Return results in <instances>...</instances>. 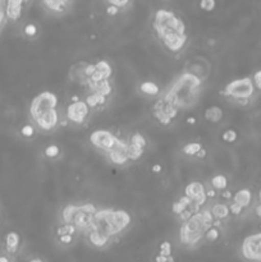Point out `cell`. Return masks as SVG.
Masks as SVG:
<instances>
[{
    "instance_id": "6da1fadb",
    "label": "cell",
    "mask_w": 261,
    "mask_h": 262,
    "mask_svg": "<svg viewBox=\"0 0 261 262\" xmlns=\"http://www.w3.org/2000/svg\"><path fill=\"white\" fill-rule=\"evenodd\" d=\"M153 31L160 44L172 54H178L188 42L186 23L169 9H158L153 16Z\"/></svg>"
},
{
    "instance_id": "7a4b0ae2",
    "label": "cell",
    "mask_w": 261,
    "mask_h": 262,
    "mask_svg": "<svg viewBox=\"0 0 261 262\" xmlns=\"http://www.w3.org/2000/svg\"><path fill=\"white\" fill-rule=\"evenodd\" d=\"M59 99L52 91H42L32 99L30 104V117L39 130L52 133L59 127Z\"/></svg>"
},
{
    "instance_id": "3957f363",
    "label": "cell",
    "mask_w": 261,
    "mask_h": 262,
    "mask_svg": "<svg viewBox=\"0 0 261 262\" xmlns=\"http://www.w3.org/2000/svg\"><path fill=\"white\" fill-rule=\"evenodd\" d=\"M202 81L192 73L183 72L172 82L164 94L181 110H188L197 104L201 95Z\"/></svg>"
},
{
    "instance_id": "277c9868",
    "label": "cell",
    "mask_w": 261,
    "mask_h": 262,
    "mask_svg": "<svg viewBox=\"0 0 261 262\" xmlns=\"http://www.w3.org/2000/svg\"><path fill=\"white\" fill-rule=\"evenodd\" d=\"M132 224V218L126 210L121 208H98L90 230H95L103 235L114 239L127 230ZM87 229V230H88Z\"/></svg>"
},
{
    "instance_id": "5b68a950",
    "label": "cell",
    "mask_w": 261,
    "mask_h": 262,
    "mask_svg": "<svg viewBox=\"0 0 261 262\" xmlns=\"http://www.w3.org/2000/svg\"><path fill=\"white\" fill-rule=\"evenodd\" d=\"M214 221L215 219L210 208L195 213L191 218L182 223L181 229H179L181 243L189 248L199 246L204 241L205 231L214 224Z\"/></svg>"
},
{
    "instance_id": "8992f818",
    "label": "cell",
    "mask_w": 261,
    "mask_h": 262,
    "mask_svg": "<svg viewBox=\"0 0 261 262\" xmlns=\"http://www.w3.org/2000/svg\"><path fill=\"white\" fill-rule=\"evenodd\" d=\"M98 208V206L93 203H82V205L69 203L60 211V220L62 223L72 224L73 226H76L78 233H85L90 228Z\"/></svg>"
},
{
    "instance_id": "52a82bcc",
    "label": "cell",
    "mask_w": 261,
    "mask_h": 262,
    "mask_svg": "<svg viewBox=\"0 0 261 262\" xmlns=\"http://www.w3.org/2000/svg\"><path fill=\"white\" fill-rule=\"evenodd\" d=\"M255 91L256 89L255 85H253L252 77H243L227 83L224 86V89L220 91V94L224 97L232 100L234 104L246 107L251 97L255 95Z\"/></svg>"
},
{
    "instance_id": "ba28073f",
    "label": "cell",
    "mask_w": 261,
    "mask_h": 262,
    "mask_svg": "<svg viewBox=\"0 0 261 262\" xmlns=\"http://www.w3.org/2000/svg\"><path fill=\"white\" fill-rule=\"evenodd\" d=\"M93 112L86 100L83 99L82 95L76 94L69 97V101L67 102L64 108V119L67 120L68 124H72L75 127H82L90 120L91 115Z\"/></svg>"
},
{
    "instance_id": "9c48e42d",
    "label": "cell",
    "mask_w": 261,
    "mask_h": 262,
    "mask_svg": "<svg viewBox=\"0 0 261 262\" xmlns=\"http://www.w3.org/2000/svg\"><path fill=\"white\" fill-rule=\"evenodd\" d=\"M179 113H181V109L164 92L159 95L158 100L153 107L154 118L163 127H169L178 118Z\"/></svg>"
},
{
    "instance_id": "30bf717a",
    "label": "cell",
    "mask_w": 261,
    "mask_h": 262,
    "mask_svg": "<svg viewBox=\"0 0 261 262\" xmlns=\"http://www.w3.org/2000/svg\"><path fill=\"white\" fill-rule=\"evenodd\" d=\"M90 143L96 148V150L101 151L104 155L110 152L111 150L121 145L124 140L119 138L115 133L108 129H96L90 135Z\"/></svg>"
},
{
    "instance_id": "8fae6325",
    "label": "cell",
    "mask_w": 261,
    "mask_h": 262,
    "mask_svg": "<svg viewBox=\"0 0 261 262\" xmlns=\"http://www.w3.org/2000/svg\"><path fill=\"white\" fill-rule=\"evenodd\" d=\"M243 258L250 261H261V231L246 237L241 246Z\"/></svg>"
},
{
    "instance_id": "7c38bea8",
    "label": "cell",
    "mask_w": 261,
    "mask_h": 262,
    "mask_svg": "<svg viewBox=\"0 0 261 262\" xmlns=\"http://www.w3.org/2000/svg\"><path fill=\"white\" fill-rule=\"evenodd\" d=\"M184 70L197 75V77L204 82V81H206L207 78L210 77V74H211L212 67L206 58L195 57L194 59L188 60V62L186 63V65H184Z\"/></svg>"
},
{
    "instance_id": "4fadbf2b",
    "label": "cell",
    "mask_w": 261,
    "mask_h": 262,
    "mask_svg": "<svg viewBox=\"0 0 261 262\" xmlns=\"http://www.w3.org/2000/svg\"><path fill=\"white\" fill-rule=\"evenodd\" d=\"M87 63L88 62H77L68 70V80H69V82L76 86H80L82 89L87 87L88 82H90V77H88L87 72H86Z\"/></svg>"
},
{
    "instance_id": "5bb4252c",
    "label": "cell",
    "mask_w": 261,
    "mask_h": 262,
    "mask_svg": "<svg viewBox=\"0 0 261 262\" xmlns=\"http://www.w3.org/2000/svg\"><path fill=\"white\" fill-rule=\"evenodd\" d=\"M184 195L191 198V200H194L195 203L199 205L200 207H204L207 203V201H209L205 185L201 182H196V180L188 183L186 186V188H184Z\"/></svg>"
},
{
    "instance_id": "9a60e30c",
    "label": "cell",
    "mask_w": 261,
    "mask_h": 262,
    "mask_svg": "<svg viewBox=\"0 0 261 262\" xmlns=\"http://www.w3.org/2000/svg\"><path fill=\"white\" fill-rule=\"evenodd\" d=\"M81 95V94H80ZM83 99L88 104L93 113H99L105 110L110 104V97L105 96V95L100 94V92L91 91V90H85V95H82Z\"/></svg>"
},
{
    "instance_id": "2e32d148",
    "label": "cell",
    "mask_w": 261,
    "mask_h": 262,
    "mask_svg": "<svg viewBox=\"0 0 261 262\" xmlns=\"http://www.w3.org/2000/svg\"><path fill=\"white\" fill-rule=\"evenodd\" d=\"M128 141L124 140L121 145L116 146L114 150H111L110 152L106 153V159L115 166L123 168V166L128 165V164L131 163V160H129L128 158Z\"/></svg>"
},
{
    "instance_id": "e0dca14e",
    "label": "cell",
    "mask_w": 261,
    "mask_h": 262,
    "mask_svg": "<svg viewBox=\"0 0 261 262\" xmlns=\"http://www.w3.org/2000/svg\"><path fill=\"white\" fill-rule=\"evenodd\" d=\"M4 11H6L7 19L17 22L23 16V9L27 6L25 0H4Z\"/></svg>"
},
{
    "instance_id": "ac0fdd59",
    "label": "cell",
    "mask_w": 261,
    "mask_h": 262,
    "mask_svg": "<svg viewBox=\"0 0 261 262\" xmlns=\"http://www.w3.org/2000/svg\"><path fill=\"white\" fill-rule=\"evenodd\" d=\"M114 75V67L111 62L106 59H101L95 62V70L92 75L90 77L91 82H99L101 80H109L113 78Z\"/></svg>"
},
{
    "instance_id": "d6986e66",
    "label": "cell",
    "mask_w": 261,
    "mask_h": 262,
    "mask_svg": "<svg viewBox=\"0 0 261 262\" xmlns=\"http://www.w3.org/2000/svg\"><path fill=\"white\" fill-rule=\"evenodd\" d=\"M73 3V0H41L42 8L50 14L60 16L64 14L69 9V6Z\"/></svg>"
},
{
    "instance_id": "ffe728a7",
    "label": "cell",
    "mask_w": 261,
    "mask_h": 262,
    "mask_svg": "<svg viewBox=\"0 0 261 262\" xmlns=\"http://www.w3.org/2000/svg\"><path fill=\"white\" fill-rule=\"evenodd\" d=\"M19 246H21V235L17 231H9L4 237V248L7 253L14 254L18 252Z\"/></svg>"
},
{
    "instance_id": "44dd1931",
    "label": "cell",
    "mask_w": 261,
    "mask_h": 262,
    "mask_svg": "<svg viewBox=\"0 0 261 262\" xmlns=\"http://www.w3.org/2000/svg\"><path fill=\"white\" fill-rule=\"evenodd\" d=\"M210 211H211L215 220H227L230 215L229 205L225 202H222V201H217L215 203H212V206L210 207Z\"/></svg>"
},
{
    "instance_id": "7402d4cb",
    "label": "cell",
    "mask_w": 261,
    "mask_h": 262,
    "mask_svg": "<svg viewBox=\"0 0 261 262\" xmlns=\"http://www.w3.org/2000/svg\"><path fill=\"white\" fill-rule=\"evenodd\" d=\"M138 90H140L141 94L148 97H158L161 94L160 86L154 82V81H144L138 86Z\"/></svg>"
},
{
    "instance_id": "603a6c76",
    "label": "cell",
    "mask_w": 261,
    "mask_h": 262,
    "mask_svg": "<svg viewBox=\"0 0 261 262\" xmlns=\"http://www.w3.org/2000/svg\"><path fill=\"white\" fill-rule=\"evenodd\" d=\"M252 192L248 188H242V190H238L237 192L233 193L232 201L246 208L252 203Z\"/></svg>"
},
{
    "instance_id": "cb8c5ba5",
    "label": "cell",
    "mask_w": 261,
    "mask_h": 262,
    "mask_svg": "<svg viewBox=\"0 0 261 262\" xmlns=\"http://www.w3.org/2000/svg\"><path fill=\"white\" fill-rule=\"evenodd\" d=\"M223 117H224L223 109L220 107H218V105L209 107L204 112V119L207 123H211V124H218V123L222 122Z\"/></svg>"
},
{
    "instance_id": "d4e9b609",
    "label": "cell",
    "mask_w": 261,
    "mask_h": 262,
    "mask_svg": "<svg viewBox=\"0 0 261 262\" xmlns=\"http://www.w3.org/2000/svg\"><path fill=\"white\" fill-rule=\"evenodd\" d=\"M210 185H211V187L214 188L217 192H222V191L228 188L229 180H228V178L225 177L224 174H217V175H214V177L210 179Z\"/></svg>"
},
{
    "instance_id": "484cf974",
    "label": "cell",
    "mask_w": 261,
    "mask_h": 262,
    "mask_svg": "<svg viewBox=\"0 0 261 262\" xmlns=\"http://www.w3.org/2000/svg\"><path fill=\"white\" fill-rule=\"evenodd\" d=\"M204 148L201 142H197V141H192V142L186 143V145L182 147V153L187 158H196V155L199 153V151Z\"/></svg>"
},
{
    "instance_id": "4316f807",
    "label": "cell",
    "mask_w": 261,
    "mask_h": 262,
    "mask_svg": "<svg viewBox=\"0 0 261 262\" xmlns=\"http://www.w3.org/2000/svg\"><path fill=\"white\" fill-rule=\"evenodd\" d=\"M222 237V229L220 226H217L212 224L210 228H207V230L205 231L204 234V241L207 242V243H215L218 242Z\"/></svg>"
},
{
    "instance_id": "83f0119b",
    "label": "cell",
    "mask_w": 261,
    "mask_h": 262,
    "mask_svg": "<svg viewBox=\"0 0 261 262\" xmlns=\"http://www.w3.org/2000/svg\"><path fill=\"white\" fill-rule=\"evenodd\" d=\"M128 141L132 143V145L138 146V147H141V148H145V150L148 148V146H149L148 138H146L141 132H133L132 135L129 136Z\"/></svg>"
},
{
    "instance_id": "f1b7e54d",
    "label": "cell",
    "mask_w": 261,
    "mask_h": 262,
    "mask_svg": "<svg viewBox=\"0 0 261 262\" xmlns=\"http://www.w3.org/2000/svg\"><path fill=\"white\" fill-rule=\"evenodd\" d=\"M76 238H77V234L69 233V231H65V233H59L57 234V239L59 242V244L64 247H70L76 243Z\"/></svg>"
},
{
    "instance_id": "f546056e",
    "label": "cell",
    "mask_w": 261,
    "mask_h": 262,
    "mask_svg": "<svg viewBox=\"0 0 261 262\" xmlns=\"http://www.w3.org/2000/svg\"><path fill=\"white\" fill-rule=\"evenodd\" d=\"M128 142H129V141H128ZM145 151H146L145 148H141V147H138V146L132 145V143L129 142V145H128V158H129V160H131V163L140 160V159L144 156V153H145Z\"/></svg>"
},
{
    "instance_id": "4dcf8cb0",
    "label": "cell",
    "mask_w": 261,
    "mask_h": 262,
    "mask_svg": "<svg viewBox=\"0 0 261 262\" xmlns=\"http://www.w3.org/2000/svg\"><path fill=\"white\" fill-rule=\"evenodd\" d=\"M36 129H37V128L35 127V124L27 123V124L22 125L21 129H19V133H21V136L23 138H27V140H30V138L35 137V135H36Z\"/></svg>"
},
{
    "instance_id": "1f68e13d",
    "label": "cell",
    "mask_w": 261,
    "mask_h": 262,
    "mask_svg": "<svg viewBox=\"0 0 261 262\" xmlns=\"http://www.w3.org/2000/svg\"><path fill=\"white\" fill-rule=\"evenodd\" d=\"M44 155L46 156L48 159L55 160V159H58L60 156V147L58 145H54V143H52V145H49V146H46V147H45Z\"/></svg>"
},
{
    "instance_id": "d6a6232c",
    "label": "cell",
    "mask_w": 261,
    "mask_h": 262,
    "mask_svg": "<svg viewBox=\"0 0 261 262\" xmlns=\"http://www.w3.org/2000/svg\"><path fill=\"white\" fill-rule=\"evenodd\" d=\"M222 140L224 141L225 143H234L235 141L238 140L237 130L232 129V128H230V129L224 130V132H223V135H222Z\"/></svg>"
},
{
    "instance_id": "836d02e7",
    "label": "cell",
    "mask_w": 261,
    "mask_h": 262,
    "mask_svg": "<svg viewBox=\"0 0 261 262\" xmlns=\"http://www.w3.org/2000/svg\"><path fill=\"white\" fill-rule=\"evenodd\" d=\"M23 35L29 39H34L39 35V29H37L36 24L34 23H29L23 27Z\"/></svg>"
},
{
    "instance_id": "e575fe53",
    "label": "cell",
    "mask_w": 261,
    "mask_h": 262,
    "mask_svg": "<svg viewBox=\"0 0 261 262\" xmlns=\"http://www.w3.org/2000/svg\"><path fill=\"white\" fill-rule=\"evenodd\" d=\"M200 8L210 13L217 8V0H200Z\"/></svg>"
},
{
    "instance_id": "d590c367",
    "label": "cell",
    "mask_w": 261,
    "mask_h": 262,
    "mask_svg": "<svg viewBox=\"0 0 261 262\" xmlns=\"http://www.w3.org/2000/svg\"><path fill=\"white\" fill-rule=\"evenodd\" d=\"M106 3V6H114L118 7L119 9H126L128 8L129 4H131V0H104Z\"/></svg>"
},
{
    "instance_id": "8d00e7d4",
    "label": "cell",
    "mask_w": 261,
    "mask_h": 262,
    "mask_svg": "<svg viewBox=\"0 0 261 262\" xmlns=\"http://www.w3.org/2000/svg\"><path fill=\"white\" fill-rule=\"evenodd\" d=\"M243 210H245V208H243L242 206L238 205V203H235V202H233V201L229 203L230 215H233V216H240L241 214L243 213Z\"/></svg>"
},
{
    "instance_id": "74e56055",
    "label": "cell",
    "mask_w": 261,
    "mask_h": 262,
    "mask_svg": "<svg viewBox=\"0 0 261 262\" xmlns=\"http://www.w3.org/2000/svg\"><path fill=\"white\" fill-rule=\"evenodd\" d=\"M159 253L164 256H171L172 254V244L171 242H163L159 247Z\"/></svg>"
},
{
    "instance_id": "f35d334b",
    "label": "cell",
    "mask_w": 261,
    "mask_h": 262,
    "mask_svg": "<svg viewBox=\"0 0 261 262\" xmlns=\"http://www.w3.org/2000/svg\"><path fill=\"white\" fill-rule=\"evenodd\" d=\"M252 81H253V85H255V89L257 91H261V69L256 70L252 75Z\"/></svg>"
},
{
    "instance_id": "ab89813d",
    "label": "cell",
    "mask_w": 261,
    "mask_h": 262,
    "mask_svg": "<svg viewBox=\"0 0 261 262\" xmlns=\"http://www.w3.org/2000/svg\"><path fill=\"white\" fill-rule=\"evenodd\" d=\"M122 12V9H119L118 7H114V6H106L105 9V13L108 17H116L119 13Z\"/></svg>"
},
{
    "instance_id": "60d3db41",
    "label": "cell",
    "mask_w": 261,
    "mask_h": 262,
    "mask_svg": "<svg viewBox=\"0 0 261 262\" xmlns=\"http://www.w3.org/2000/svg\"><path fill=\"white\" fill-rule=\"evenodd\" d=\"M154 259H155L156 262H173L176 258H174L172 254L171 256H164V254L158 253L155 257H154Z\"/></svg>"
},
{
    "instance_id": "b9f144b4",
    "label": "cell",
    "mask_w": 261,
    "mask_h": 262,
    "mask_svg": "<svg viewBox=\"0 0 261 262\" xmlns=\"http://www.w3.org/2000/svg\"><path fill=\"white\" fill-rule=\"evenodd\" d=\"M220 197H222L223 201H232L233 193L230 192V191H228V188H227V190H224L220 192Z\"/></svg>"
},
{
    "instance_id": "7bdbcfd3",
    "label": "cell",
    "mask_w": 261,
    "mask_h": 262,
    "mask_svg": "<svg viewBox=\"0 0 261 262\" xmlns=\"http://www.w3.org/2000/svg\"><path fill=\"white\" fill-rule=\"evenodd\" d=\"M151 173L154 174H161L163 173V165L160 163H155L151 166Z\"/></svg>"
},
{
    "instance_id": "ee69618b",
    "label": "cell",
    "mask_w": 261,
    "mask_h": 262,
    "mask_svg": "<svg viewBox=\"0 0 261 262\" xmlns=\"http://www.w3.org/2000/svg\"><path fill=\"white\" fill-rule=\"evenodd\" d=\"M7 21V14H6V11H4V7H0V29H2V26H3L4 23H6Z\"/></svg>"
},
{
    "instance_id": "f6af8a7d",
    "label": "cell",
    "mask_w": 261,
    "mask_h": 262,
    "mask_svg": "<svg viewBox=\"0 0 261 262\" xmlns=\"http://www.w3.org/2000/svg\"><path fill=\"white\" fill-rule=\"evenodd\" d=\"M206 156H207V151H206V148H201V150L199 151V153H197L196 155V158L199 159V160H205V159H206Z\"/></svg>"
},
{
    "instance_id": "bcb514c9",
    "label": "cell",
    "mask_w": 261,
    "mask_h": 262,
    "mask_svg": "<svg viewBox=\"0 0 261 262\" xmlns=\"http://www.w3.org/2000/svg\"><path fill=\"white\" fill-rule=\"evenodd\" d=\"M196 122H197V119L195 117H188L186 119V123L188 125H195V124H196Z\"/></svg>"
},
{
    "instance_id": "7dc6e473",
    "label": "cell",
    "mask_w": 261,
    "mask_h": 262,
    "mask_svg": "<svg viewBox=\"0 0 261 262\" xmlns=\"http://www.w3.org/2000/svg\"><path fill=\"white\" fill-rule=\"evenodd\" d=\"M255 214L257 218L261 219V203L260 202H258V205L255 207Z\"/></svg>"
},
{
    "instance_id": "c3c4849f",
    "label": "cell",
    "mask_w": 261,
    "mask_h": 262,
    "mask_svg": "<svg viewBox=\"0 0 261 262\" xmlns=\"http://www.w3.org/2000/svg\"><path fill=\"white\" fill-rule=\"evenodd\" d=\"M12 258H9V257H7V256H2L0 257V262H9L11 261Z\"/></svg>"
},
{
    "instance_id": "681fc988",
    "label": "cell",
    "mask_w": 261,
    "mask_h": 262,
    "mask_svg": "<svg viewBox=\"0 0 261 262\" xmlns=\"http://www.w3.org/2000/svg\"><path fill=\"white\" fill-rule=\"evenodd\" d=\"M30 261H32V262H40V261H44V259L40 258V257H35V258H30Z\"/></svg>"
},
{
    "instance_id": "f907efd6",
    "label": "cell",
    "mask_w": 261,
    "mask_h": 262,
    "mask_svg": "<svg viewBox=\"0 0 261 262\" xmlns=\"http://www.w3.org/2000/svg\"><path fill=\"white\" fill-rule=\"evenodd\" d=\"M257 198H258V202L261 203V190L258 191V193H257Z\"/></svg>"
},
{
    "instance_id": "816d5d0a",
    "label": "cell",
    "mask_w": 261,
    "mask_h": 262,
    "mask_svg": "<svg viewBox=\"0 0 261 262\" xmlns=\"http://www.w3.org/2000/svg\"><path fill=\"white\" fill-rule=\"evenodd\" d=\"M25 2H26V3H27V4H29V3H30V0H25Z\"/></svg>"
},
{
    "instance_id": "f5cc1de1",
    "label": "cell",
    "mask_w": 261,
    "mask_h": 262,
    "mask_svg": "<svg viewBox=\"0 0 261 262\" xmlns=\"http://www.w3.org/2000/svg\"><path fill=\"white\" fill-rule=\"evenodd\" d=\"M3 2H4V0H0V3H3Z\"/></svg>"
}]
</instances>
